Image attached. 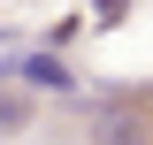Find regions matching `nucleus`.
<instances>
[{
  "instance_id": "obj_1",
  "label": "nucleus",
  "mask_w": 153,
  "mask_h": 145,
  "mask_svg": "<svg viewBox=\"0 0 153 145\" xmlns=\"http://www.w3.org/2000/svg\"><path fill=\"white\" fill-rule=\"evenodd\" d=\"M0 76H16L23 92H69L76 84L61 54H16V61H0Z\"/></svg>"
},
{
  "instance_id": "obj_2",
  "label": "nucleus",
  "mask_w": 153,
  "mask_h": 145,
  "mask_svg": "<svg viewBox=\"0 0 153 145\" xmlns=\"http://www.w3.org/2000/svg\"><path fill=\"white\" fill-rule=\"evenodd\" d=\"M23 122H31V99L8 92V99H0V130H23Z\"/></svg>"
},
{
  "instance_id": "obj_3",
  "label": "nucleus",
  "mask_w": 153,
  "mask_h": 145,
  "mask_svg": "<svg viewBox=\"0 0 153 145\" xmlns=\"http://www.w3.org/2000/svg\"><path fill=\"white\" fill-rule=\"evenodd\" d=\"M92 8H100V23H123L130 16V0H92Z\"/></svg>"
}]
</instances>
